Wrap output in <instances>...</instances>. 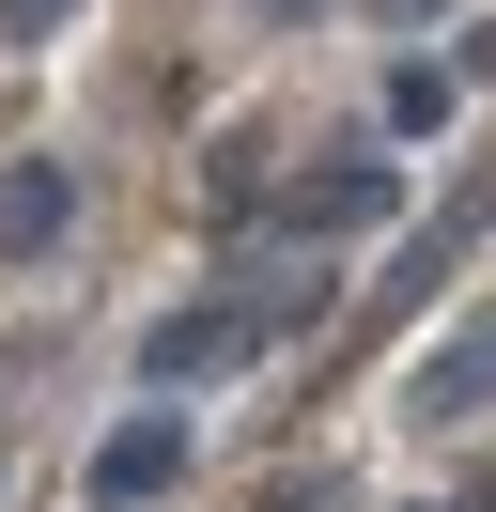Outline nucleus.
<instances>
[{
	"mask_svg": "<svg viewBox=\"0 0 496 512\" xmlns=\"http://www.w3.org/2000/svg\"><path fill=\"white\" fill-rule=\"evenodd\" d=\"M186 481V404H140L109 450H93V512H155Z\"/></svg>",
	"mask_w": 496,
	"mask_h": 512,
	"instance_id": "1",
	"label": "nucleus"
},
{
	"mask_svg": "<svg viewBox=\"0 0 496 512\" xmlns=\"http://www.w3.org/2000/svg\"><path fill=\"white\" fill-rule=\"evenodd\" d=\"M419 419H496V311L481 326H450V342L419 357V388H403Z\"/></svg>",
	"mask_w": 496,
	"mask_h": 512,
	"instance_id": "2",
	"label": "nucleus"
},
{
	"mask_svg": "<svg viewBox=\"0 0 496 512\" xmlns=\"http://www.w3.org/2000/svg\"><path fill=\"white\" fill-rule=\"evenodd\" d=\"M62 218H78V156H16L0 171V264H31Z\"/></svg>",
	"mask_w": 496,
	"mask_h": 512,
	"instance_id": "3",
	"label": "nucleus"
},
{
	"mask_svg": "<svg viewBox=\"0 0 496 512\" xmlns=\"http://www.w3.org/2000/svg\"><path fill=\"white\" fill-rule=\"evenodd\" d=\"M388 202H403V171H388V156H357V171H310L279 218H295V233H357V218H388Z\"/></svg>",
	"mask_w": 496,
	"mask_h": 512,
	"instance_id": "4",
	"label": "nucleus"
},
{
	"mask_svg": "<svg viewBox=\"0 0 496 512\" xmlns=\"http://www.w3.org/2000/svg\"><path fill=\"white\" fill-rule=\"evenodd\" d=\"M217 357H248V311H171V326L140 342V373H155V388H186V373H217Z\"/></svg>",
	"mask_w": 496,
	"mask_h": 512,
	"instance_id": "5",
	"label": "nucleus"
},
{
	"mask_svg": "<svg viewBox=\"0 0 496 512\" xmlns=\"http://www.w3.org/2000/svg\"><path fill=\"white\" fill-rule=\"evenodd\" d=\"M47 16L62 0H0V47H47Z\"/></svg>",
	"mask_w": 496,
	"mask_h": 512,
	"instance_id": "6",
	"label": "nucleus"
}]
</instances>
